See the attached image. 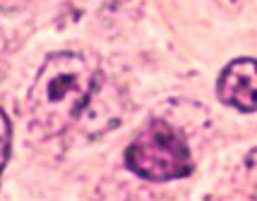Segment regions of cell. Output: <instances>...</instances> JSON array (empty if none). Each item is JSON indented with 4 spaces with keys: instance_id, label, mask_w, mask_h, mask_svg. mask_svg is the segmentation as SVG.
I'll use <instances>...</instances> for the list:
<instances>
[{
    "instance_id": "cell-5",
    "label": "cell",
    "mask_w": 257,
    "mask_h": 201,
    "mask_svg": "<svg viewBox=\"0 0 257 201\" xmlns=\"http://www.w3.org/2000/svg\"><path fill=\"white\" fill-rule=\"evenodd\" d=\"M27 5V0H0V12H15L22 10Z\"/></svg>"
},
{
    "instance_id": "cell-4",
    "label": "cell",
    "mask_w": 257,
    "mask_h": 201,
    "mask_svg": "<svg viewBox=\"0 0 257 201\" xmlns=\"http://www.w3.org/2000/svg\"><path fill=\"white\" fill-rule=\"evenodd\" d=\"M10 142H12L10 120L0 108V175H3V170L8 166V158H10Z\"/></svg>"
},
{
    "instance_id": "cell-2",
    "label": "cell",
    "mask_w": 257,
    "mask_h": 201,
    "mask_svg": "<svg viewBox=\"0 0 257 201\" xmlns=\"http://www.w3.org/2000/svg\"><path fill=\"white\" fill-rule=\"evenodd\" d=\"M125 163L135 175L152 182L188 178L192 154L185 136L166 120H152L125 151Z\"/></svg>"
},
{
    "instance_id": "cell-6",
    "label": "cell",
    "mask_w": 257,
    "mask_h": 201,
    "mask_svg": "<svg viewBox=\"0 0 257 201\" xmlns=\"http://www.w3.org/2000/svg\"><path fill=\"white\" fill-rule=\"evenodd\" d=\"M247 170H250V175H252V180L257 182V148L247 156Z\"/></svg>"
},
{
    "instance_id": "cell-7",
    "label": "cell",
    "mask_w": 257,
    "mask_h": 201,
    "mask_svg": "<svg viewBox=\"0 0 257 201\" xmlns=\"http://www.w3.org/2000/svg\"><path fill=\"white\" fill-rule=\"evenodd\" d=\"M5 48V36H3V32H0V50Z\"/></svg>"
},
{
    "instance_id": "cell-1",
    "label": "cell",
    "mask_w": 257,
    "mask_h": 201,
    "mask_svg": "<svg viewBox=\"0 0 257 201\" xmlns=\"http://www.w3.org/2000/svg\"><path fill=\"white\" fill-rule=\"evenodd\" d=\"M96 84V62L72 50L46 58L34 79L27 112L34 132L41 136H58L77 122L87 108Z\"/></svg>"
},
{
    "instance_id": "cell-3",
    "label": "cell",
    "mask_w": 257,
    "mask_h": 201,
    "mask_svg": "<svg viewBox=\"0 0 257 201\" xmlns=\"http://www.w3.org/2000/svg\"><path fill=\"white\" fill-rule=\"evenodd\" d=\"M216 94L221 103L240 112L257 110V60L238 58L228 62L216 82Z\"/></svg>"
}]
</instances>
